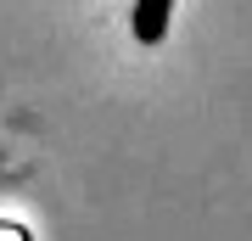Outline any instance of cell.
<instances>
[{
	"label": "cell",
	"instance_id": "cell-1",
	"mask_svg": "<svg viewBox=\"0 0 252 241\" xmlns=\"http://www.w3.org/2000/svg\"><path fill=\"white\" fill-rule=\"evenodd\" d=\"M168 11H174V0H135V39L157 45L168 34Z\"/></svg>",
	"mask_w": 252,
	"mask_h": 241
}]
</instances>
